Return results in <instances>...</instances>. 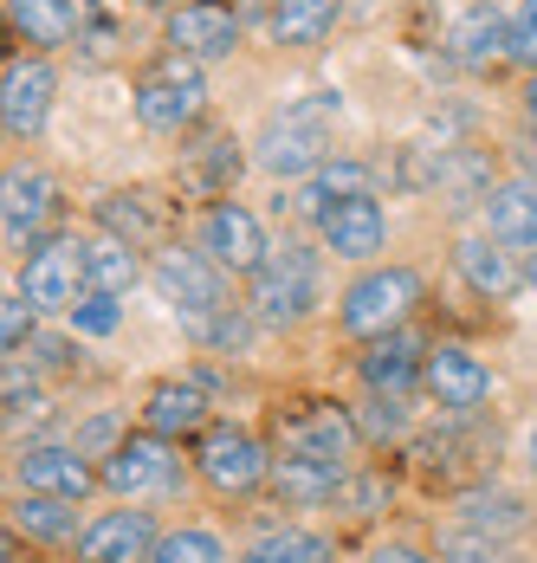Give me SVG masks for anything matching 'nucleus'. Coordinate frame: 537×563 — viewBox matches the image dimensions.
Listing matches in <instances>:
<instances>
[{"label":"nucleus","mask_w":537,"mask_h":563,"mask_svg":"<svg viewBox=\"0 0 537 563\" xmlns=\"http://www.w3.org/2000/svg\"><path fill=\"white\" fill-rule=\"evenodd\" d=\"M337 117H343V98H337V91H311V98L285 104V111L266 123V136H260V169L285 175V181L318 175L324 156H330V130H337Z\"/></svg>","instance_id":"1"},{"label":"nucleus","mask_w":537,"mask_h":563,"mask_svg":"<svg viewBox=\"0 0 537 563\" xmlns=\"http://www.w3.org/2000/svg\"><path fill=\"white\" fill-rule=\"evenodd\" d=\"M421 298H428V279L415 266H376L337 298V331L357 343H376L388 331H402Z\"/></svg>","instance_id":"2"},{"label":"nucleus","mask_w":537,"mask_h":563,"mask_svg":"<svg viewBox=\"0 0 537 563\" xmlns=\"http://www.w3.org/2000/svg\"><path fill=\"white\" fill-rule=\"evenodd\" d=\"M318 253L311 246H298V240H285V246H272L266 266L253 273V318L260 324H305L311 311H318Z\"/></svg>","instance_id":"3"},{"label":"nucleus","mask_w":537,"mask_h":563,"mask_svg":"<svg viewBox=\"0 0 537 563\" xmlns=\"http://www.w3.org/2000/svg\"><path fill=\"white\" fill-rule=\"evenodd\" d=\"M195 466H201V479L215 486L220 499H246V493L266 486L272 453L253 428H240V421H208V428L195 434Z\"/></svg>","instance_id":"4"},{"label":"nucleus","mask_w":537,"mask_h":563,"mask_svg":"<svg viewBox=\"0 0 537 563\" xmlns=\"http://www.w3.org/2000/svg\"><path fill=\"white\" fill-rule=\"evenodd\" d=\"M357 448H363V434H357L343 401H311V408L278 421V453L285 460H311V466H330V473H350Z\"/></svg>","instance_id":"5"},{"label":"nucleus","mask_w":537,"mask_h":563,"mask_svg":"<svg viewBox=\"0 0 537 563\" xmlns=\"http://www.w3.org/2000/svg\"><path fill=\"white\" fill-rule=\"evenodd\" d=\"M91 214H98V227H105L110 240H123V246H136V253L175 246V221H182L175 201H162L156 188H110Z\"/></svg>","instance_id":"6"},{"label":"nucleus","mask_w":537,"mask_h":563,"mask_svg":"<svg viewBox=\"0 0 537 563\" xmlns=\"http://www.w3.org/2000/svg\"><path fill=\"white\" fill-rule=\"evenodd\" d=\"M201 71H195V58H156L143 78H136V117L150 123V130H188L195 117H201Z\"/></svg>","instance_id":"7"},{"label":"nucleus","mask_w":537,"mask_h":563,"mask_svg":"<svg viewBox=\"0 0 537 563\" xmlns=\"http://www.w3.org/2000/svg\"><path fill=\"white\" fill-rule=\"evenodd\" d=\"M201 253L215 260L220 273H233V279H253L260 266H266V227L253 208H240V201H215L208 214H201Z\"/></svg>","instance_id":"8"},{"label":"nucleus","mask_w":537,"mask_h":563,"mask_svg":"<svg viewBox=\"0 0 537 563\" xmlns=\"http://www.w3.org/2000/svg\"><path fill=\"white\" fill-rule=\"evenodd\" d=\"M156 291L175 305V318H201V311H227V273H220L208 253H182V246H162L156 266H150Z\"/></svg>","instance_id":"9"},{"label":"nucleus","mask_w":537,"mask_h":563,"mask_svg":"<svg viewBox=\"0 0 537 563\" xmlns=\"http://www.w3.org/2000/svg\"><path fill=\"white\" fill-rule=\"evenodd\" d=\"M98 486L117 499H143V493H168L175 486V448L156 434H123L98 466Z\"/></svg>","instance_id":"10"},{"label":"nucleus","mask_w":537,"mask_h":563,"mask_svg":"<svg viewBox=\"0 0 537 563\" xmlns=\"http://www.w3.org/2000/svg\"><path fill=\"white\" fill-rule=\"evenodd\" d=\"M421 389H428L447 415H480L485 395H492V369H485L467 343H428Z\"/></svg>","instance_id":"11"},{"label":"nucleus","mask_w":537,"mask_h":563,"mask_svg":"<svg viewBox=\"0 0 537 563\" xmlns=\"http://www.w3.org/2000/svg\"><path fill=\"white\" fill-rule=\"evenodd\" d=\"M58 221V181L46 169H7L0 175V227L13 246H46L40 233Z\"/></svg>","instance_id":"12"},{"label":"nucleus","mask_w":537,"mask_h":563,"mask_svg":"<svg viewBox=\"0 0 537 563\" xmlns=\"http://www.w3.org/2000/svg\"><path fill=\"white\" fill-rule=\"evenodd\" d=\"M13 479H20V493H46V499H72V506L98 486L91 460L78 448H58V441H40V448L13 453Z\"/></svg>","instance_id":"13"},{"label":"nucleus","mask_w":537,"mask_h":563,"mask_svg":"<svg viewBox=\"0 0 537 563\" xmlns=\"http://www.w3.org/2000/svg\"><path fill=\"white\" fill-rule=\"evenodd\" d=\"M78 285H85V260H78L72 240L33 246L26 266H20V298H26L33 311H72V305H78Z\"/></svg>","instance_id":"14"},{"label":"nucleus","mask_w":537,"mask_h":563,"mask_svg":"<svg viewBox=\"0 0 537 563\" xmlns=\"http://www.w3.org/2000/svg\"><path fill=\"white\" fill-rule=\"evenodd\" d=\"M156 558V518L136 506L105 511L78 531V563H150Z\"/></svg>","instance_id":"15"},{"label":"nucleus","mask_w":537,"mask_h":563,"mask_svg":"<svg viewBox=\"0 0 537 563\" xmlns=\"http://www.w3.org/2000/svg\"><path fill=\"white\" fill-rule=\"evenodd\" d=\"M421 363H428V343L402 324V331H388V338L363 343L357 376H363V389L370 395H395V401H408L415 383H421Z\"/></svg>","instance_id":"16"},{"label":"nucleus","mask_w":537,"mask_h":563,"mask_svg":"<svg viewBox=\"0 0 537 563\" xmlns=\"http://www.w3.org/2000/svg\"><path fill=\"white\" fill-rule=\"evenodd\" d=\"M168 46L182 58H227L240 46V13L227 0H182L168 13Z\"/></svg>","instance_id":"17"},{"label":"nucleus","mask_w":537,"mask_h":563,"mask_svg":"<svg viewBox=\"0 0 537 563\" xmlns=\"http://www.w3.org/2000/svg\"><path fill=\"white\" fill-rule=\"evenodd\" d=\"M53 91H58L53 65H46V58H20V65L7 71V85H0V130L20 136V143L40 136L46 117H53Z\"/></svg>","instance_id":"18"},{"label":"nucleus","mask_w":537,"mask_h":563,"mask_svg":"<svg viewBox=\"0 0 537 563\" xmlns=\"http://www.w3.org/2000/svg\"><path fill=\"white\" fill-rule=\"evenodd\" d=\"M318 233L337 260H376L382 240H388V214H382L376 195H350V201H330L318 214Z\"/></svg>","instance_id":"19"},{"label":"nucleus","mask_w":537,"mask_h":563,"mask_svg":"<svg viewBox=\"0 0 537 563\" xmlns=\"http://www.w3.org/2000/svg\"><path fill=\"white\" fill-rule=\"evenodd\" d=\"M201 428H208V383L201 376H175V383H156L143 395V434L182 441V434H201Z\"/></svg>","instance_id":"20"},{"label":"nucleus","mask_w":537,"mask_h":563,"mask_svg":"<svg viewBox=\"0 0 537 563\" xmlns=\"http://www.w3.org/2000/svg\"><path fill=\"white\" fill-rule=\"evenodd\" d=\"M485 240L537 246V181H498L485 195Z\"/></svg>","instance_id":"21"},{"label":"nucleus","mask_w":537,"mask_h":563,"mask_svg":"<svg viewBox=\"0 0 537 563\" xmlns=\"http://www.w3.org/2000/svg\"><path fill=\"white\" fill-rule=\"evenodd\" d=\"M453 266H460V279L473 285L480 298H512L525 285V273L512 266V253H498V240H460Z\"/></svg>","instance_id":"22"},{"label":"nucleus","mask_w":537,"mask_h":563,"mask_svg":"<svg viewBox=\"0 0 537 563\" xmlns=\"http://www.w3.org/2000/svg\"><path fill=\"white\" fill-rule=\"evenodd\" d=\"M78 260H85V285L91 291H110V298H123L130 285L143 279V260H136V246H123V240H78Z\"/></svg>","instance_id":"23"},{"label":"nucleus","mask_w":537,"mask_h":563,"mask_svg":"<svg viewBox=\"0 0 537 563\" xmlns=\"http://www.w3.org/2000/svg\"><path fill=\"white\" fill-rule=\"evenodd\" d=\"M266 486H272V499L278 506H330L337 499V486H343V473H330V466H311V460H272V473H266Z\"/></svg>","instance_id":"24"},{"label":"nucleus","mask_w":537,"mask_h":563,"mask_svg":"<svg viewBox=\"0 0 537 563\" xmlns=\"http://www.w3.org/2000/svg\"><path fill=\"white\" fill-rule=\"evenodd\" d=\"M453 511H460V525H473V531H485V538H512V531H525V499L505 493V486H473V493L453 499Z\"/></svg>","instance_id":"25"},{"label":"nucleus","mask_w":537,"mask_h":563,"mask_svg":"<svg viewBox=\"0 0 537 563\" xmlns=\"http://www.w3.org/2000/svg\"><path fill=\"white\" fill-rule=\"evenodd\" d=\"M13 531L33 538V544H72L78 538V506L72 499H46V493H20Z\"/></svg>","instance_id":"26"},{"label":"nucleus","mask_w":537,"mask_h":563,"mask_svg":"<svg viewBox=\"0 0 537 563\" xmlns=\"http://www.w3.org/2000/svg\"><path fill=\"white\" fill-rule=\"evenodd\" d=\"M505 33H512V20H498V7H473V13H460L453 20V33H447V53L453 65H485V58L505 46Z\"/></svg>","instance_id":"27"},{"label":"nucleus","mask_w":537,"mask_h":563,"mask_svg":"<svg viewBox=\"0 0 537 563\" xmlns=\"http://www.w3.org/2000/svg\"><path fill=\"white\" fill-rule=\"evenodd\" d=\"M370 188H376V169H370V163H324V169L298 188V214L318 221L330 201H350V195H370Z\"/></svg>","instance_id":"28"},{"label":"nucleus","mask_w":537,"mask_h":563,"mask_svg":"<svg viewBox=\"0 0 537 563\" xmlns=\"http://www.w3.org/2000/svg\"><path fill=\"white\" fill-rule=\"evenodd\" d=\"M337 7L343 0H272V40L278 46H318L337 26Z\"/></svg>","instance_id":"29"},{"label":"nucleus","mask_w":537,"mask_h":563,"mask_svg":"<svg viewBox=\"0 0 537 563\" xmlns=\"http://www.w3.org/2000/svg\"><path fill=\"white\" fill-rule=\"evenodd\" d=\"M330 558H337V544H330L324 531L285 525V531H266V538H253L240 563H330Z\"/></svg>","instance_id":"30"},{"label":"nucleus","mask_w":537,"mask_h":563,"mask_svg":"<svg viewBox=\"0 0 537 563\" xmlns=\"http://www.w3.org/2000/svg\"><path fill=\"white\" fill-rule=\"evenodd\" d=\"M7 20L26 33V46H65L78 33L72 0H7Z\"/></svg>","instance_id":"31"},{"label":"nucleus","mask_w":537,"mask_h":563,"mask_svg":"<svg viewBox=\"0 0 537 563\" xmlns=\"http://www.w3.org/2000/svg\"><path fill=\"white\" fill-rule=\"evenodd\" d=\"M440 195L460 201V208H467V201L485 208V195H492V163H485L480 150H447V156H440Z\"/></svg>","instance_id":"32"},{"label":"nucleus","mask_w":537,"mask_h":563,"mask_svg":"<svg viewBox=\"0 0 537 563\" xmlns=\"http://www.w3.org/2000/svg\"><path fill=\"white\" fill-rule=\"evenodd\" d=\"M350 421H357V434L363 441H402L408 434V401H395V395H363L357 408H350Z\"/></svg>","instance_id":"33"},{"label":"nucleus","mask_w":537,"mask_h":563,"mask_svg":"<svg viewBox=\"0 0 537 563\" xmlns=\"http://www.w3.org/2000/svg\"><path fill=\"white\" fill-rule=\"evenodd\" d=\"M150 563H227V544H220L208 525H182V531L156 538V558Z\"/></svg>","instance_id":"34"},{"label":"nucleus","mask_w":537,"mask_h":563,"mask_svg":"<svg viewBox=\"0 0 537 563\" xmlns=\"http://www.w3.org/2000/svg\"><path fill=\"white\" fill-rule=\"evenodd\" d=\"M440 563H505V544L498 538H485L473 525H453V531H440Z\"/></svg>","instance_id":"35"},{"label":"nucleus","mask_w":537,"mask_h":563,"mask_svg":"<svg viewBox=\"0 0 537 563\" xmlns=\"http://www.w3.org/2000/svg\"><path fill=\"white\" fill-rule=\"evenodd\" d=\"M337 506H350V518H376V511L388 506V479H382V473H363V466H350L343 486H337Z\"/></svg>","instance_id":"36"},{"label":"nucleus","mask_w":537,"mask_h":563,"mask_svg":"<svg viewBox=\"0 0 537 563\" xmlns=\"http://www.w3.org/2000/svg\"><path fill=\"white\" fill-rule=\"evenodd\" d=\"M65 318H72V331H78V338H110V331L123 324V305H117L110 291H85Z\"/></svg>","instance_id":"37"},{"label":"nucleus","mask_w":537,"mask_h":563,"mask_svg":"<svg viewBox=\"0 0 537 563\" xmlns=\"http://www.w3.org/2000/svg\"><path fill=\"white\" fill-rule=\"evenodd\" d=\"M33 305L20 298V291H0V356H13V350H26L33 343Z\"/></svg>","instance_id":"38"},{"label":"nucleus","mask_w":537,"mask_h":563,"mask_svg":"<svg viewBox=\"0 0 537 563\" xmlns=\"http://www.w3.org/2000/svg\"><path fill=\"white\" fill-rule=\"evenodd\" d=\"M440 156H447V150H421V143H415V150H402V163H395L388 181H395V188H415V195H421V188H440Z\"/></svg>","instance_id":"39"},{"label":"nucleus","mask_w":537,"mask_h":563,"mask_svg":"<svg viewBox=\"0 0 537 563\" xmlns=\"http://www.w3.org/2000/svg\"><path fill=\"white\" fill-rule=\"evenodd\" d=\"M233 175H240V156H233V143H208V156L195 163L188 188H208V195H220V188H227Z\"/></svg>","instance_id":"40"},{"label":"nucleus","mask_w":537,"mask_h":563,"mask_svg":"<svg viewBox=\"0 0 537 563\" xmlns=\"http://www.w3.org/2000/svg\"><path fill=\"white\" fill-rule=\"evenodd\" d=\"M505 53L537 65V0H525L518 13H512V33H505Z\"/></svg>","instance_id":"41"},{"label":"nucleus","mask_w":537,"mask_h":563,"mask_svg":"<svg viewBox=\"0 0 537 563\" xmlns=\"http://www.w3.org/2000/svg\"><path fill=\"white\" fill-rule=\"evenodd\" d=\"M363 563H440L434 551H421V544H408V538H395V544H376Z\"/></svg>","instance_id":"42"},{"label":"nucleus","mask_w":537,"mask_h":563,"mask_svg":"<svg viewBox=\"0 0 537 563\" xmlns=\"http://www.w3.org/2000/svg\"><path fill=\"white\" fill-rule=\"evenodd\" d=\"M26 350H33V369H65L72 363V343H58V338H33Z\"/></svg>","instance_id":"43"},{"label":"nucleus","mask_w":537,"mask_h":563,"mask_svg":"<svg viewBox=\"0 0 537 563\" xmlns=\"http://www.w3.org/2000/svg\"><path fill=\"white\" fill-rule=\"evenodd\" d=\"M0 563H26V544H20L13 525H0Z\"/></svg>","instance_id":"44"},{"label":"nucleus","mask_w":537,"mask_h":563,"mask_svg":"<svg viewBox=\"0 0 537 563\" xmlns=\"http://www.w3.org/2000/svg\"><path fill=\"white\" fill-rule=\"evenodd\" d=\"M518 273H525V285H537V253L525 260V266H518Z\"/></svg>","instance_id":"45"},{"label":"nucleus","mask_w":537,"mask_h":563,"mask_svg":"<svg viewBox=\"0 0 537 563\" xmlns=\"http://www.w3.org/2000/svg\"><path fill=\"white\" fill-rule=\"evenodd\" d=\"M525 111H531V123H537V78H531V91H525Z\"/></svg>","instance_id":"46"},{"label":"nucleus","mask_w":537,"mask_h":563,"mask_svg":"<svg viewBox=\"0 0 537 563\" xmlns=\"http://www.w3.org/2000/svg\"><path fill=\"white\" fill-rule=\"evenodd\" d=\"M531 466H537V428H531Z\"/></svg>","instance_id":"47"},{"label":"nucleus","mask_w":537,"mask_h":563,"mask_svg":"<svg viewBox=\"0 0 537 563\" xmlns=\"http://www.w3.org/2000/svg\"><path fill=\"white\" fill-rule=\"evenodd\" d=\"M525 156H531V169H537V143H531V150H525Z\"/></svg>","instance_id":"48"},{"label":"nucleus","mask_w":537,"mask_h":563,"mask_svg":"<svg viewBox=\"0 0 537 563\" xmlns=\"http://www.w3.org/2000/svg\"><path fill=\"white\" fill-rule=\"evenodd\" d=\"M136 7H162V0H136Z\"/></svg>","instance_id":"49"},{"label":"nucleus","mask_w":537,"mask_h":563,"mask_svg":"<svg viewBox=\"0 0 537 563\" xmlns=\"http://www.w3.org/2000/svg\"><path fill=\"white\" fill-rule=\"evenodd\" d=\"M0 33H7V20H0Z\"/></svg>","instance_id":"50"}]
</instances>
